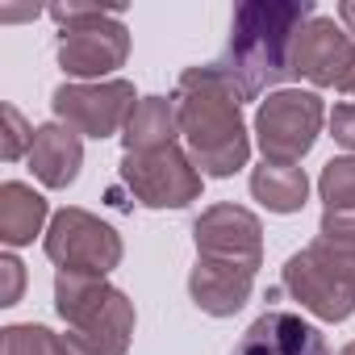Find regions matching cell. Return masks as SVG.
I'll return each instance as SVG.
<instances>
[{
  "label": "cell",
  "mask_w": 355,
  "mask_h": 355,
  "mask_svg": "<svg viewBox=\"0 0 355 355\" xmlns=\"http://www.w3.org/2000/svg\"><path fill=\"white\" fill-rule=\"evenodd\" d=\"M175 138H180V113H175L171 96H142L138 109L130 113L125 130H121L125 155H146V150L175 146Z\"/></svg>",
  "instance_id": "2e32d148"
},
{
  "label": "cell",
  "mask_w": 355,
  "mask_h": 355,
  "mask_svg": "<svg viewBox=\"0 0 355 355\" xmlns=\"http://www.w3.org/2000/svg\"><path fill=\"white\" fill-rule=\"evenodd\" d=\"M251 197L268 214H301L309 201V175H305V167L259 163L251 171Z\"/></svg>",
  "instance_id": "e0dca14e"
},
{
  "label": "cell",
  "mask_w": 355,
  "mask_h": 355,
  "mask_svg": "<svg viewBox=\"0 0 355 355\" xmlns=\"http://www.w3.org/2000/svg\"><path fill=\"white\" fill-rule=\"evenodd\" d=\"M330 138H334L338 146L355 150V101L334 105V113H330Z\"/></svg>",
  "instance_id": "603a6c76"
},
{
  "label": "cell",
  "mask_w": 355,
  "mask_h": 355,
  "mask_svg": "<svg viewBox=\"0 0 355 355\" xmlns=\"http://www.w3.org/2000/svg\"><path fill=\"white\" fill-rule=\"evenodd\" d=\"M318 193L326 209H355V155H338L322 167Z\"/></svg>",
  "instance_id": "d6986e66"
},
{
  "label": "cell",
  "mask_w": 355,
  "mask_h": 355,
  "mask_svg": "<svg viewBox=\"0 0 355 355\" xmlns=\"http://www.w3.org/2000/svg\"><path fill=\"white\" fill-rule=\"evenodd\" d=\"M0 117H5V146H0L5 163H17L21 155L30 159V146H34V134H38V130L21 117L17 105H5V109H0Z\"/></svg>",
  "instance_id": "ffe728a7"
},
{
  "label": "cell",
  "mask_w": 355,
  "mask_h": 355,
  "mask_svg": "<svg viewBox=\"0 0 355 355\" xmlns=\"http://www.w3.org/2000/svg\"><path fill=\"white\" fill-rule=\"evenodd\" d=\"M355 63V38L347 34V26H338L334 17H313L293 51V76L309 80L313 88H338L347 80Z\"/></svg>",
  "instance_id": "8fae6325"
},
{
  "label": "cell",
  "mask_w": 355,
  "mask_h": 355,
  "mask_svg": "<svg viewBox=\"0 0 355 355\" xmlns=\"http://www.w3.org/2000/svg\"><path fill=\"white\" fill-rule=\"evenodd\" d=\"M318 234H322L326 243H334V247L355 251V209H322Z\"/></svg>",
  "instance_id": "44dd1931"
},
{
  "label": "cell",
  "mask_w": 355,
  "mask_h": 355,
  "mask_svg": "<svg viewBox=\"0 0 355 355\" xmlns=\"http://www.w3.org/2000/svg\"><path fill=\"white\" fill-rule=\"evenodd\" d=\"M51 17L59 21V67L76 84H101L130 59V30L121 26V9L101 5H55Z\"/></svg>",
  "instance_id": "277c9868"
},
{
  "label": "cell",
  "mask_w": 355,
  "mask_h": 355,
  "mask_svg": "<svg viewBox=\"0 0 355 355\" xmlns=\"http://www.w3.org/2000/svg\"><path fill=\"white\" fill-rule=\"evenodd\" d=\"M193 243L201 259H222V263H243L255 268L263 263V222L243 209V205H209L193 222Z\"/></svg>",
  "instance_id": "30bf717a"
},
{
  "label": "cell",
  "mask_w": 355,
  "mask_h": 355,
  "mask_svg": "<svg viewBox=\"0 0 355 355\" xmlns=\"http://www.w3.org/2000/svg\"><path fill=\"white\" fill-rule=\"evenodd\" d=\"M280 288L318 322H347L355 313V251L318 239L284 259Z\"/></svg>",
  "instance_id": "5b68a950"
},
{
  "label": "cell",
  "mask_w": 355,
  "mask_h": 355,
  "mask_svg": "<svg viewBox=\"0 0 355 355\" xmlns=\"http://www.w3.org/2000/svg\"><path fill=\"white\" fill-rule=\"evenodd\" d=\"M175 113H180V138L201 175L226 180L243 171L251 159V134L243 121V92L222 71V63L189 67L175 80Z\"/></svg>",
  "instance_id": "6da1fadb"
},
{
  "label": "cell",
  "mask_w": 355,
  "mask_h": 355,
  "mask_svg": "<svg viewBox=\"0 0 355 355\" xmlns=\"http://www.w3.org/2000/svg\"><path fill=\"white\" fill-rule=\"evenodd\" d=\"M46 259L59 268V272H84V276H109L117 263H121V234L101 222L96 214L88 209H59L46 226Z\"/></svg>",
  "instance_id": "ba28073f"
},
{
  "label": "cell",
  "mask_w": 355,
  "mask_h": 355,
  "mask_svg": "<svg viewBox=\"0 0 355 355\" xmlns=\"http://www.w3.org/2000/svg\"><path fill=\"white\" fill-rule=\"evenodd\" d=\"M51 209H46V197L34 193L30 184L21 180H5L0 184V243L5 247H30L38 234H46Z\"/></svg>",
  "instance_id": "9a60e30c"
},
{
  "label": "cell",
  "mask_w": 355,
  "mask_h": 355,
  "mask_svg": "<svg viewBox=\"0 0 355 355\" xmlns=\"http://www.w3.org/2000/svg\"><path fill=\"white\" fill-rule=\"evenodd\" d=\"M0 355H67L63 334L38 322H13L0 330Z\"/></svg>",
  "instance_id": "ac0fdd59"
},
{
  "label": "cell",
  "mask_w": 355,
  "mask_h": 355,
  "mask_svg": "<svg viewBox=\"0 0 355 355\" xmlns=\"http://www.w3.org/2000/svg\"><path fill=\"white\" fill-rule=\"evenodd\" d=\"M338 21L347 26V34H355V0H343L338 5Z\"/></svg>",
  "instance_id": "cb8c5ba5"
},
{
  "label": "cell",
  "mask_w": 355,
  "mask_h": 355,
  "mask_svg": "<svg viewBox=\"0 0 355 355\" xmlns=\"http://www.w3.org/2000/svg\"><path fill=\"white\" fill-rule=\"evenodd\" d=\"M84 167V142L71 125L63 121H46L38 125L34 134V146H30V171L46 189H67L76 184V175Z\"/></svg>",
  "instance_id": "5bb4252c"
},
{
  "label": "cell",
  "mask_w": 355,
  "mask_h": 355,
  "mask_svg": "<svg viewBox=\"0 0 355 355\" xmlns=\"http://www.w3.org/2000/svg\"><path fill=\"white\" fill-rule=\"evenodd\" d=\"M338 92H347V96H355V63H351V71H347V80L338 84Z\"/></svg>",
  "instance_id": "484cf974"
},
{
  "label": "cell",
  "mask_w": 355,
  "mask_h": 355,
  "mask_svg": "<svg viewBox=\"0 0 355 355\" xmlns=\"http://www.w3.org/2000/svg\"><path fill=\"white\" fill-rule=\"evenodd\" d=\"M142 96H134L130 80H101V84H59L51 92V109L55 121L71 125L80 138H113L117 130H125L130 113L138 109Z\"/></svg>",
  "instance_id": "9c48e42d"
},
{
  "label": "cell",
  "mask_w": 355,
  "mask_h": 355,
  "mask_svg": "<svg viewBox=\"0 0 355 355\" xmlns=\"http://www.w3.org/2000/svg\"><path fill=\"white\" fill-rule=\"evenodd\" d=\"M322 125H326V105L318 92H309V88L272 92L255 109V142L263 150V163L297 167L313 150Z\"/></svg>",
  "instance_id": "8992f818"
},
{
  "label": "cell",
  "mask_w": 355,
  "mask_h": 355,
  "mask_svg": "<svg viewBox=\"0 0 355 355\" xmlns=\"http://www.w3.org/2000/svg\"><path fill=\"white\" fill-rule=\"evenodd\" d=\"M55 309L67 322L63 347L67 355H125L134 338V301L113 288L105 276L59 272L55 276Z\"/></svg>",
  "instance_id": "3957f363"
},
{
  "label": "cell",
  "mask_w": 355,
  "mask_h": 355,
  "mask_svg": "<svg viewBox=\"0 0 355 355\" xmlns=\"http://www.w3.org/2000/svg\"><path fill=\"white\" fill-rule=\"evenodd\" d=\"M255 268H243V263H222V259H201L197 255V268L189 272V297L201 313L209 318H234L251 293H255Z\"/></svg>",
  "instance_id": "4fadbf2b"
},
{
  "label": "cell",
  "mask_w": 355,
  "mask_h": 355,
  "mask_svg": "<svg viewBox=\"0 0 355 355\" xmlns=\"http://www.w3.org/2000/svg\"><path fill=\"white\" fill-rule=\"evenodd\" d=\"M121 184L146 209H184L201 197L205 175L197 171L193 155L175 142L146 155H121Z\"/></svg>",
  "instance_id": "52a82bcc"
},
{
  "label": "cell",
  "mask_w": 355,
  "mask_h": 355,
  "mask_svg": "<svg viewBox=\"0 0 355 355\" xmlns=\"http://www.w3.org/2000/svg\"><path fill=\"white\" fill-rule=\"evenodd\" d=\"M234 355H330V347H326V334L309 326L301 313L263 309L239 338Z\"/></svg>",
  "instance_id": "7c38bea8"
},
{
  "label": "cell",
  "mask_w": 355,
  "mask_h": 355,
  "mask_svg": "<svg viewBox=\"0 0 355 355\" xmlns=\"http://www.w3.org/2000/svg\"><path fill=\"white\" fill-rule=\"evenodd\" d=\"M338 355H355V343H347V347H343V351H338Z\"/></svg>",
  "instance_id": "4316f807"
},
{
  "label": "cell",
  "mask_w": 355,
  "mask_h": 355,
  "mask_svg": "<svg viewBox=\"0 0 355 355\" xmlns=\"http://www.w3.org/2000/svg\"><path fill=\"white\" fill-rule=\"evenodd\" d=\"M26 288V268L17 255H0V305H17Z\"/></svg>",
  "instance_id": "7402d4cb"
},
{
  "label": "cell",
  "mask_w": 355,
  "mask_h": 355,
  "mask_svg": "<svg viewBox=\"0 0 355 355\" xmlns=\"http://www.w3.org/2000/svg\"><path fill=\"white\" fill-rule=\"evenodd\" d=\"M313 17L309 0H247L234 9L222 71L234 80L243 101H255L293 76L297 38Z\"/></svg>",
  "instance_id": "7a4b0ae2"
},
{
  "label": "cell",
  "mask_w": 355,
  "mask_h": 355,
  "mask_svg": "<svg viewBox=\"0 0 355 355\" xmlns=\"http://www.w3.org/2000/svg\"><path fill=\"white\" fill-rule=\"evenodd\" d=\"M0 17H5V21H17V17H38V9H5Z\"/></svg>",
  "instance_id": "d4e9b609"
}]
</instances>
